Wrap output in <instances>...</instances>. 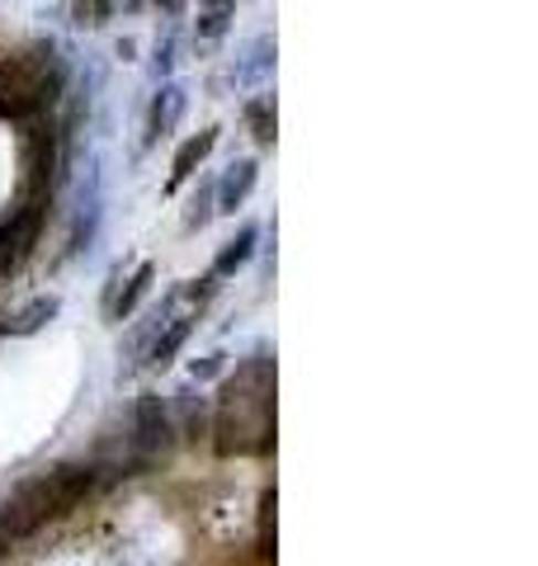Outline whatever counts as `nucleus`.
Segmentation results:
<instances>
[{
  "label": "nucleus",
  "mask_w": 538,
  "mask_h": 566,
  "mask_svg": "<svg viewBox=\"0 0 538 566\" xmlns=\"http://www.w3.org/2000/svg\"><path fill=\"white\" fill-rule=\"evenodd\" d=\"M170 66H176V39H166L156 48V76H170Z\"/></svg>",
  "instance_id": "nucleus-19"
},
{
  "label": "nucleus",
  "mask_w": 538,
  "mask_h": 566,
  "mask_svg": "<svg viewBox=\"0 0 538 566\" xmlns=\"http://www.w3.org/2000/svg\"><path fill=\"white\" fill-rule=\"evenodd\" d=\"M255 237H260V227H255V222L241 227V232H236V237H232V241L218 251V260H213V279H228V274H236L241 264H246V260L255 255Z\"/></svg>",
  "instance_id": "nucleus-11"
},
{
  "label": "nucleus",
  "mask_w": 538,
  "mask_h": 566,
  "mask_svg": "<svg viewBox=\"0 0 538 566\" xmlns=\"http://www.w3.org/2000/svg\"><path fill=\"white\" fill-rule=\"evenodd\" d=\"M213 147H218V128H203L199 137H189L184 147L176 151V161H170V189H180L189 175L208 161V151H213Z\"/></svg>",
  "instance_id": "nucleus-9"
},
{
  "label": "nucleus",
  "mask_w": 538,
  "mask_h": 566,
  "mask_svg": "<svg viewBox=\"0 0 538 566\" xmlns=\"http://www.w3.org/2000/svg\"><path fill=\"white\" fill-rule=\"evenodd\" d=\"M151 283H156V264H137V270L128 274V289L114 297V307H109V316L114 322H124V316H133L137 307H143V297L151 293Z\"/></svg>",
  "instance_id": "nucleus-12"
},
{
  "label": "nucleus",
  "mask_w": 538,
  "mask_h": 566,
  "mask_svg": "<svg viewBox=\"0 0 538 566\" xmlns=\"http://www.w3.org/2000/svg\"><path fill=\"white\" fill-rule=\"evenodd\" d=\"M270 71H274V39L270 33H260V39L241 52V62L232 66V81L236 85H255V81H265Z\"/></svg>",
  "instance_id": "nucleus-10"
},
{
  "label": "nucleus",
  "mask_w": 538,
  "mask_h": 566,
  "mask_svg": "<svg viewBox=\"0 0 538 566\" xmlns=\"http://www.w3.org/2000/svg\"><path fill=\"white\" fill-rule=\"evenodd\" d=\"M274 557V491L260 495V562Z\"/></svg>",
  "instance_id": "nucleus-17"
},
{
  "label": "nucleus",
  "mask_w": 538,
  "mask_h": 566,
  "mask_svg": "<svg viewBox=\"0 0 538 566\" xmlns=\"http://www.w3.org/2000/svg\"><path fill=\"white\" fill-rule=\"evenodd\" d=\"M213 199H218V185L213 180H203L199 185V193H194V199H189V212H184V232H203V227L208 222H213Z\"/></svg>",
  "instance_id": "nucleus-14"
},
{
  "label": "nucleus",
  "mask_w": 538,
  "mask_h": 566,
  "mask_svg": "<svg viewBox=\"0 0 538 566\" xmlns=\"http://www.w3.org/2000/svg\"><path fill=\"white\" fill-rule=\"evenodd\" d=\"M43 218H48V189H33L29 203L0 227V274H14L33 255L39 232H43Z\"/></svg>",
  "instance_id": "nucleus-4"
},
{
  "label": "nucleus",
  "mask_w": 538,
  "mask_h": 566,
  "mask_svg": "<svg viewBox=\"0 0 538 566\" xmlns=\"http://www.w3.org/2000/svg\"><path fill=\"white\" fill-rule=\"evenodd\" d=\"M255 180H260V166L251 161V156H246V161H232V166H228V175H222V185H218L213 208H218V212H236L241 203L251 199Z\"/></svg>",
  "instance_id": "nucleus-6"
},
{
  "label": "nucleus",
  "mask_w": 538,
  "mask_h": 566,
  "mask_svg": "<svg viewBox=\"0 0 538 566\" xmlns=\"http://www.w3.org/2000/svg\"><path fill=\"white\" fill-rule=\"evenodd\" d=\"M232 6H208V10H199V20H194V33L199 39H222V33L232 29Z\"/></svg>",
  "instance_id": "nucleus-16"
},
{
  "label": "nucleus",
  "mask_w": 538,
  "mask_h": 566,
  "mask_svg": "<svg viewBox=\"0 0 538 566\" xmlns=\"http://www.w3.org/2000/svg\"><path fill=\"white\" fill-rule=\"evenodd\" d=\"M57 312H62V303L52 293H43V297H33V303L20 307L14 316H0V335H33V331H43Z\"/></svg>",
  "instance_id": "nucleus-8"
},
{
  "label": "nucleus",
  "mask_w": 538,
  "mask_h": 566,
  "mask_svg": "<svg viewBox=\"0 0 538 566\" xmlns=\"http://www.w3.org/2000/svg\"><path fill=\"white\" fill-rule=\"evenodd\" d=\"M114 10H118V6H99V0H91V6H72V14H76V24H81V29H99Z\"/></svg>",
  "instance_id": "nucleus-18"
},
{
  "label": "nucleus",
  "mask_w": 538,
  "mask_h": 566,
  "mask_svg": "<svg viewBox=\"0 0 538 566\" xmlns=\"http://www.w3.org/2000/svg\"><path fill=\"white\" fill-rule=\"evenodd\" d=\"M213 434H218L213 439L218 458L274 449V368H270L265 354H255L236 378L222 382Z\"/></svg>",
  "instance_id": "nucleus-1"
},
{
  "label": "nucleus",
  "mask_w": 538,
  "mask_h": 566,
  "mask_svg": "<svg viewBox=\"0 0 538 566\" xmlns=\"http://www.w3.org/2000/svg\"><path fill=\"white\" fill-rule=\"evenodd\" d=\"M66 91V62L52 43H33L0 66V118L39 114L43 104H57Z\"/></svg>",
  "instance_id": "nucleus-3"
},
{
  "label": "nucleus",
  "mask_w": 538,
  "mask_h": 566,
  "mask_svg": "<svg viewBox=\"0 0 538 566\" xmlns=\"http://www.w3.org/2000/svg\"><path fill=\"white\" fill-rule=\"evenodd\" d=\"M95 491V468H81V463H62L43 476H33L20 491L0 505V543H14V538H29L39 534L48 520H62Z\"/></svg>",
  "instance_id": "nucleus-2"
},
{
  "label": "nucleus",
  "mask_w": 538,
  "mask_h": 566,
  "mask_svg": "<svg viewBox=\"0 0 538 566\" xmlns=\"http://www.w3.org/2000/svg\"><path fill=\"white\" fill-rule=\"evenodd\" d=\"M184 118V85H161V95L151 99V114H147V142H156V137H166L176 123Z\"/></svg>",
  "instance_id": "nucleus-7"
},
{
  "label": "nucleus",
  "mask_w": 538,
  "mask_h": 566,
  "mask_svg": "<svg viewBox=\"0 0 538 566\" xmlns=\"http://www.w3.org/2000/svg\"><path fill=\"white\" fill-rule=\"evenodd\" d=\"M246 123H251V133H255L260 147H270V142H274V99L270 95H255L246 104Z\"/></svg>",
  "instance_id": "nucleus-15"
},
{
  "label": "nucleus",
  "mask_w": 538,
  "mask_h": 566,
  "mask_svg": "<svg viewBox=\"0 0 538 566\" xmlns=\"http://www.w3.org/2000/svg\"><path fill=\"white\" fill-rule=\"evenodd\" d=\"M170 411H166V397L161 392H143L137 397V449L143 453H166L170 449Z\"/></svg>",
  "instance_id": "nucleus-5"
},
{
  "label": "nucleus",
  "mask_w": 538,
  "mask_h": 566,
  "mask_svg": "<svg viewBox=\"0 0 538 566\" xmlns=\"http://www.w3.org/2000/svg\"><path fill=\"white\" fill-rule=\"evenodd\" d=\"M189 331H194V316H180V322H166V331L156 335V345H151V354H147V364H156V368H170V364H176V354L184 349Z\"/></svg>",
  "instance_id": "nucleus-13"
},
{
  "label": "nucleus",
  "mask_w": 538,
  "mask_h": 566,
  "mask_svg": "<svg viewBox=\"0 0 538 566\" xmlns=\"http://www.w3.org/2000/svg\"><path fill=\"white\" fill-rule=\"evenodd\" d=\"M218 368H222V354H208L203 364H194V378H213Z\"/></svg>",
  "instance_id": "nucleus-20"
}]
</instances>
